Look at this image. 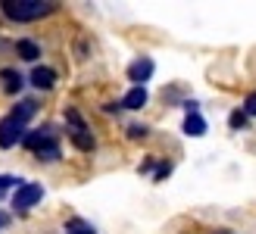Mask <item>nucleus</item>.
I'll list each match as a JSON object with an SVG mask.
<instances>
[{"mask_svg": "<svg viewBox=\"0 0 256 234\" xmlns=\"http://www.w3.org/2000/svg\"><path fill=\"white\" fill-rule=\"evenodd\" d=\"M72 144L75 147H78L82 153H91L97 144H94V134L91 132H72Z\"/></svg>", "mask_w": 256, "mask_h": 234, "instance_id": "nucleus-10", "label": "nucleus"}, {"mask_svg": "<svg viewBox=\"0 0 256 234\" xmlns=\"http://www.w3.org/2000/svg\"><path fill=\"white\" fill-rule=\"evenodd\" d=\"M128 138H147V128L144 125H132L128 128Z\"/></svg>", "mask_w": 256, "mask_h": 234, "instance_id": "nucleus-16", "label": "nucleus"}, {"mask_svg": "<svg viewBox=\"0 0 256 234\" xmlns=\"http://www.w3.org/2000/svg\"><path fill=\"white\" fill-rule=\"evenodd\" d=\"M66 234H97V231H94L91 225H88V222H72Z\"/></svg>", "mask_w": 256, "mask_h": 234, "instance_id": "nucleus-13", "label": "nucleus"}, {"mask_svg": "<svg viewBox=\"0 0 256 234\" xmlns=\"http://www.w3.org/2000/svg\"><path fill=\"white\" fill-rule=\"evenodd\" d=\"M41 197H44V188L38 184V181H25V184L12 194V206H16L19 212H28L34 203H41Z\"/></svg>", "mask_w": 256, "mask_h": 234, "instance_id": "nucleus-3", "label": "nucleus"}, {"mask_svg": "<svg viewBox=\"0 0 256 234\" xmlns=\"http://www.w3.org/2000/svg\"><path fill=\"white\" fill-rule=\"evenodd\" d=\"M244 112H247V116H256V90L244 100Z\"/></svg>", "mask_w": 256, "mask_h": 234, "instance_id": "nucleus-15", "label": "nucleus"}, {"mask_svg": "<svg viewBox=\"0 0 256 234\" xmlns=\"http://www.w3.org/2000/svg\"><path fill=\"white\" fill-rule=\"evenodd\" d=\"M25 125L19 119H12V116H6V119H0V147L4 150H12L16 144H25Z\"/></svg>", "mask_w": 256, "mask_h": 234, "instance_id": "nucleus-2", "label": "nucleus"}, {"mask_svg": "<svg viewBox=\"0 0 256 234\" xmlns=\"http://www.w3.org/2000/svg\"><path fill=\"white\" fill-rule=\"evenodd\" d=\"M6 225H10V216H6V212H0V228H6Z\"/></svg>", "mask_w": 256, "mask_h": 234, "instance_id": "nucleus-17", "label": "nucleus"}, {"mask_svg": "<svg viewBox=\"0 0 256 234\" xmlns=\"http://www.w3.org/2000/svg\"><path fill=\"white\" fill-rule=\"evenodd\" d=\"M66 119H69V125L75 128V132H88V125H84V119H82V116L75 112V110H69V112H66Z\"/></svg>", "mask_w": 256, "mask_h": 234, "instance_id": "nucleus-12", "label": "nucleus"}, {"mask_svg": "<svg viewBox=\"0 0 256 234\" xmlns=\"http://www.w3.org/2000/svg\"><path fill=\"white\" fill-rule=\"evenodd\" d=\"M54 10L56 6L44 4V0H6V4H4L6 19H12V22H38V19L50 16Z\"/></svg>", "mask_w": 256, "mask_h": 234, "instance_id": "nucleus-1", "label": "nucleus"}, {"mask_svg": "<svg viewBox=\"0 0 256 234\" xmlns=\"http://www.w3.org/2000/svg\"><path fill=\"white\" fill-rule=\"evenodd\" d=\"M32 84L38 88V90H50L56 84V72L50 69V66H38L34 72H32Z\"/></svg>", "mask_w": 256, "mask_h": 234, "instance_id": "nucleus-5", "label": "nucleus"}, {"mask_svg": "<svg viewBox=\"0 0 256 234\" xmlns=\"http://www.w3.org/2000/svg\"><path fill=\"white\" fill-rule=\"evenodd\" d=\"M153 60L150 56H140V60H134L132 66H128V82H134V88H144V82H150L153 78Z\"/></svg>", "mask_w": 256, "mask_h": 234, "instance_id": "nucleus-4", "label": "nucleus"}, {"mask_svg": "<svg viewBox=\"0 0 256 234\" xmlns=\"http://www.w3.org/2000/svg\"><path fill=\"white\" fill-rule=\"evenodd\" d=\"M0 78H4V90H6V94H19V90H22V75L16 69H0Z\"/></svg>", "mask_w": 256, "mask_h": 234, "instance_id": "nucleus-9", "label": "nucleus"}, {"mask_svg": "<svg viewBox=\"0 0 256 234\" xmlns=\"http://www.w3.org/2000/svg\"><path fill=\"white\" fill-rule=\"evenodd\" d=\"M34 110H38V106H34V100H22V103H19V106H16V110H12V119H19V122L25 125V122H28V119H32V116H34Z\"/></svg>", "mask_w": 256, "mask_h": 234, "instance_id": "nucleus-11", "label": "nucleus"}, {"mask_svg": "<svg viewBox=\"0 0 256 234\" xmlns=\"http://www.w3.org/2000/svg\"><path fill=\"white\" fill-rule=\"evenodd\" d=\"M16 54H19L25 62H34L38 56H41V47H38L34 41H28V38H22V41H16Z\"/></svg>", "mask_w": 256, "mask_h": 234, "instance_id": "nucleus-8", "label": "nucleus"}, {"mask_svg": "<svg viewBox=\"0 0 256 234\" xmlns=\"http://www.w3.org/2000/svg\"><path fill=\"white\" fill-rule=\"evenodd\" d=\"M147 106V90L144 88H132L122 100V110H144Z\"/></svg>", "mask_w": 256, "mask_h": 234, "instance_id": "nucleus-6", "label": "nucleus"}, {"mask_svg": "<svg viewBox=\"0 0 256 234\" xmlns=\"http://www.w3.org/2000/svg\"><path fill=\"white\" fill-rule=\"evenodd\" d=\"M228 122H232V128H244L247 125V112L238 110V112H232V119H228Z\"/></svg>", "mask_w": 256, "mask_h": 234, "instance_id": "nucleus-14", "label": "nucleus"}, {"mask_svg": "<svg viewBox=\"0 0 256 234\" xmlns=\"http://www.w3.org/2000/svg\"><path fill=\"white\" fill-rule=\"evenodd\" d=\"M184 134H190V138H203V134H206V119H203L200 112H188Z\"/></svg>", "mask_w": 256, "mask_h": 234, "instance_id": "nucleus-7", "label": "nucleus"}]
</instances>
